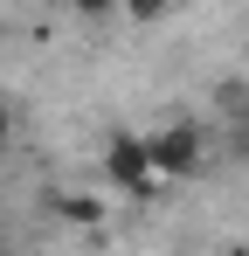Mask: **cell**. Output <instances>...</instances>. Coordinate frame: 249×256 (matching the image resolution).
<instances>
[{
	"label": "cell",
	"instance_id": "cell-6",
	"mask_svg": "<svg viewBox=\"0 0 249 256\" xmlns=\"http://www.w3.org/2000/svg\"><path fill=\"white\" fill-rule=\"evenodd\" d=\"M7 132H14V118H7V104H0V146H7Z\"/></svg>",
	"mask_w": 249,
	"mask_h": 256
},
{
	"label": "cell",
	"instance_id": "cell-4",
	"mask_svg": "<svg viewBox=\"0 0 249 256\" xmlns=\"http://www.w3.org/2000/svg\"><path fill=\"white\" fill-rule=\"evenodd\" d=\"M173 7H180V0H124V14H132L138 28H152V21H166Z\"/></svg>",
	"mask_w": 249,
	"mask_h": 256
},
{
	"label": "cell",
	"instance_id": "cell-7",
	"mask_svg": "<svg viewBox=\"0 0 249 256\" xmlns=\"http://www.w3.org/2000/svg\"><path fill=\"white\" fill-rule=\"evenodd\" d=\"M242 56H249V42H242Z\"/></svg>",
	"mask_w": 249,
	"mask_h": 256
},
{
	"label": "cell",
	"instance_id": "cell-2",
	"mask_svg": "<svg viewBox=\"0 0 249 256\" xmlns=\"http://www.w3.org/2000/svg\"><path fill=\"white\" fill-rule=\"evenodd\" d=\"M104 180L124 187V194H152V180H160L152 138H146V132H111V138H104Z\"/></svg>",
	"mask_w": 249,
	"mask_h": 256
},
{
	"label": "cell",
	"instance_id": "cell-1",
	"mask_svg": "<svg viewBox=\"0 0 249 256\" xmlns=\"http://www.w3.org/2000/svg\"><path fill=\"white\" fill-rule=\"evenodd\" d=\"M146 138H152V166H160V180H194V173L208 166V132L187 125V118L146 132Z\"/></svg>",
	"mask_w": 249,
	"mask_h": 256
},
{
	"label": "cell",
	"instance_id": "cell-5",
	"mask_svg": "<svg viewBox=\"0 0 249 256\" xmlns=\"http://www.w3.org/2000/svg\"><path fill=\"white\" fill-rule=\"evenodd\" d=\"M76 14H124V0H70Z\"/></svg>",
	"mask_w": 249,
	"mask_h": 256
},
{
	"label": "cell",
	"instance_id": "cell-3",
	"mask_svg": "<svg viewBox=\"0 0 249 256\" xmlns=\"http://www.w3.org/2000/svg\"><path fill=\"white\" fill-rule=\"evenodd\" d=\"M104 201H97V194H62V222H76V228H97V222H104Z\"/></svg>",
	"mask_w": 249,
	"mask_h": 256
}]
</instances>
